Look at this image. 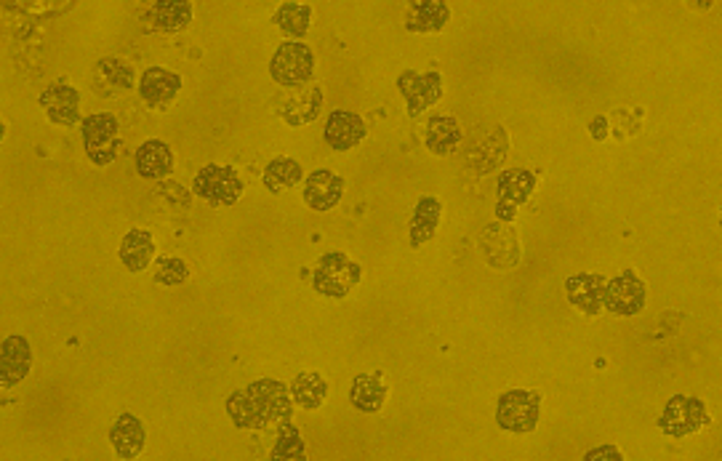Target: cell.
Masks as SVG:
<instances>
[{
    "label": "cell",
    "mask_w": 722,
    "mask_h": 461,
    "mask_svg": "<svg viewBox=\"0 0 722 461\" xmlns=\"http://www.w3.org/2000/svg\"><path fill=\"white\" fill-rule=\"evenodd\" d=\"M134 86V70L123 59H102L94 70V91L99 96H118Z\"/></svg>",
    "instance_id": "d6986e66"
},
{
    "label": "cell",
    "mask_w": 722,
    "mask_h": 461,
    "mask_svg": "<svg viewBox=\"0 0 722 461\" xmlns=\"http://www.w3.org/2000/svg\"><path fill=\"white\" fill-rule=\"evenodd\" d=\"M384 398H387V387L381 384V374H368L358 376L352 382L350 400L352 406L358 411H365V414H376L381 406H384Z\"/></svg>",
    "instance_id": "cb8c5ba5"
},
{
    "label": "cell",
    "mask_w": 722,
    "mask_h": 461,
    "mask_svg": "<svg viewBox=\"0 0 722 461\" xmlns=\"http://www.w3.org/2000/svg\"><path fill=\"white\" fill-rule=\"evenodd\" d=\"M80 96L78 91L67 83H51V86L40 94V104L46 107V115L56 126H78L80 112H78Z\"/></svg>",
    "instance_id": "8fae6325"
},
{
    "label": "cell",
    "mask_w": 722,
    "mask_h": 461,
    "mask_svg": "<svg viewBox=\"0 0 722 461\" xmlns=\"http://www.w3.org/2000/svg\"><path fill=\"white\" fill-rule=\"evenodd\" d=\"M227 414H230V419L240 430L267 427V419H264L262 408H259L256 398L251 395V390H238L235 395H230V398H227Z\"/></svg>",
    "instance_id": "603a6c76"
},
{
    "label": "cell",
    "mask_w": 722,
    "mask_h": 461,
    "mask_svg": "<svg viewBox=\"0 0 722 461\" xmlns=\"http://www.w3.org/2000/svg\"><path fill=\"white\" fill-rule=\"evenodd\" d=\"M568 299L573 307H579L587 315H597L603 310V294H605V280L600 275H573L565 283Z\"/></svg>",
    "instance_id": "ac0fdd59"
},
{
    "label": "cell",
    "mask_w": 722,
    "mask_h": 461,
    "mask_svg": "<svg viewBox=\"0 0 722 461\" xmlns=\"http://www.w3.org/2000/svg\"><path fill=\"white\" fill-rule=\"evenodd\" d=\"M443 80L437 72H427V75H419V72H403L400 80H397V86L403 91L405 102H408V112H411L413 118H419L421 112L432 107V104L440 99L443 94V86H440Z\"/></svg>",
    "instance_id": "ba28073f"
},
{
    "label": "cell",
    "mask_w": 722,
    "mask_h": 461,
    "mask_svg": "<svg viewBox=\"0 0 722 461\" xmlns=\"http://www.w3.org/2000/svg\"><path fill=\"white\" fill-rule=\"evenodd\" d=\"M603 307H608L613 315H637L645 307L643 280L635 278V272H624L611 283H605Z\"/></svg>",
    "instance_id": "52a82bcc"
},
{
    "label": "cell",
    "mask_w": 722,
    "mask_h": 461,
    "mask_svg": "<svg viewBox=\"0 0 722 461\" xmlns=\"http://www.w3.org/2000/svg\"><path fill=\"white\" fill-rule=\"evenodd\" d=\"M296 403L302 408H318L328 395V384L323 376L318 374H299L291 384Z\"/></svg>",
    "instance_id": "83f0119b"
},
{
    "label": "cell",
    "mask_w": 722,
    "mask_h": 461,
    "mask_svg": "<svg viewBox=\"0 0 722 461\" xmlns=\"http://www.w3.org/2000/svg\"><path fill=\"white\" fill-rule=\"evenodd\" d=\"M302 166L291 158H278L272 160L267 171H264V184H267V190L270 192H280V190H291L296 184L302 182Z\"/></svg>",
    "instance_id": "4316f807"
},
{
    "label": "cell",
    "mask_w": 722,
    "mask_h": 461,
    "mask_svg": "<svg viewBox=\"0 0 722 461\" xmlns=\"http://www.w3.org/2000/svg\"><path fill=\"white\" fill-rule=\"evenodd\" d=\"M304 440L299 438V432L288 422H283L278 432V443L272 451V459H304Z\"/></svg>",
    "instance_id": "f546056e"
},
{
    "label": "cell",
    "mask_w": 722,
    "mask_h": 461,
    "mask_svg": "<svg viewBox=\"0 0 722 461\" xmlns=\"http://www.w3.org/2000/svg\"><path fill=\"white\" fill-rule=\"evenodd\" d=\"M451 19L445 0H411L405 11V27L411 32H437Z\"/></svg>",
    "instance_id": "2e32d148"
},
{
    "label": "cell",
    "mask_w": 722,
    "mask_h": 461,
    "mask_svg": "<svg viewBox=\"0 0 722 461\" xmlns=\"http://www.w3.org/2000/svg\"><path fill=\"white\" fill-rule=\"evenodd\" d=\"M707 424V406H704L701 400L683 398V395L669 400L659 419V427L667 432L669 438H685V435H693V432H699L701 427H707Z\"/></svg>",
    "instance_id": "5b68a950"
},
{
    "label": "cell",
    "mask_w": 722,
    "mask_h": 461,
    "mask_svg": "<svg viewBox=\"0 0 722 461\" xmlns=\"http://www.w3.org/2000/svg\"><path fill=\"white\" fill-rule=\"evenodd\" d=\"M310 16H312L310 6H302V3H283V6L275 11V16H272V22L278 24L288 38L302 40L304 35H307V30H310Z\"/></svg>",
    "instance_id": "484cf974"
},
{
    "label": "cell",
    "mask_w": 722,
    "mask_h": 461,
    "mask_svg": "<svg viewBox=\"0 0 722 461\" xmlns=\"http://www.w3.org/2000/svg\"><path fill=\"white\" fill-rule=\"evenodd\" d=\"M603 128H605V120H603V118H600V120H595V123H592V134H595V136H597V139H603V136H605V131H603Z\"/></svg>",
    "instance_id": "d6a6232c"
},
{
    "label": "cell",
    "mask_w": 722,
    "mask_h": 461,
    "mask_svg": "<svg viewBox=\"0 0 722 461\" xmlns=\"http://www.w3.org/2000/svg\"><path fill=\"white\" fill-rule=\"evenodd\" d=\"M533 174L523 171V168H515V171H507V174L499 179V206H496V214L501 219H512L515 216V208L520 203L528 200V195L533 192Z\"/></svg>",
    "instance_id": "5bb4252c"
},
{
    "label": "cell",
    "mask_w": 722,
    "mask_h": 461,
    "mask_svg": "<svg viewBox=\"0 0 722 461\" xmlns=\"http://www.w3.org/2000/svg\"><path fill=\"white\" fill-rule=\"evenodd\" d=\"M248 390H251V395H254L259 408H262L267 424L291 422L294 406H291V395H288L286 384L275 382V379H259V382L251 384Z\"/></svg>",
    "instance_id": "30bf717a"
},
{
    "label": "cell",
    "mask_w": 722,
    "mask_h": 461,
    "mask_svg": "<svg viewBox=\"0 0 722 461\" xmlns=\"http://www.w3.org/2000/svg\"><path fill=\"white\" fill-rule=\"evenodd\" d=\"M83 147L91 163L96 166H110L120 152V126L118 120L99 112L83 120Z\"/></svg>",
    "instance_id": "7a4b0ae2"
},
{
    "label": "cell",
    "mask_w": 722,
    "mask_h": 461,
    "mask_svg": "<svg viewBox=\"0 0 722 461\" xmlns=\"http://www.w3.org/2000/svg\"><path fill=\"white\" fill-rule=\"evenodd\" d=\"M344 195V179L342 176H336L334 171H326V168H320V171H312L307 176V182H304V200H307V206L315 208V211H328V208H334Z\"/></svg>",
    "instance_id": "7c38bea8"
},
{
    "label": "cell",
    "mask_w": 722,
    "mask_h": 461,
    "mask_svg": "<svg viewBox=\"0 0 722 461\" xmlns=\"http://www.w3.org/2000/svg\"><path fill=\"white\" fill-rule=\"evenodd\" d=\"M437 219H440V203H437L435 198H421L419 208H416V216H413L411 222L413 246H421L424 240L435 235Z\"/></svg>",
    "instance_id": "f1b7e54d"
},
{
    "label": "cell",
    "mask_w": 722,
    "mask_h": 461,
    "mask_svg": "<svg viewBox=\"0 0 722 461\" xmlns=\"http://www.w3.org/2000/svg\"><path fill=\"white\" fill-rule=\"evenodd\" d=\"M110 443L120 459H134L144 448V424L131 414L118 416V422L112 424L110 430Z\"/></svg>",
    "instance_id": "44dd1931"
},
{
    "label": "cell",
    "mask_w": 722,
    "mask_h": 461,
    "mask_svg": "<svg viewBox=\"0 0 722 461\" xmlns=\"http://www.w3.org/2000/svg\"><path fill=\"white\" fill-rule=\"evenodd\" d=\"M691 3H693V6H696V8H709V6H712V3H715V0H691Z\"/></svg>",
    "instance_id": "836d02e7"
},
{
    "label": "cell",
    "mask_w": 722,
    "mask_h": 461,
    "mask_svg": "<svg viewBox=\"0 0 722 461\" xmlns=\"http://www.w3.org/2000/svg\"><path fill=\"white\" fill-rule=\"evenodd\" d=\"M187 278H190V270H187V264H184L182 259H176V256H166V259H160L158 262L155 280L163 283V286H176V283H184Z\"/></svg>",
    "instance_id": "4dcf8cb0"
},
{
    "label": "cell",
    "mask_w": 722,
    "mask_h": 461,
    "mask_svg": "<svg viewBox=\"0 0 722 461\" xmlns=\"http://www.w3.org/2000/svg\"><path fill=\"white\" fill-rule=\"evenodd\" d=\"M136 171L144 179H163L174 171V152L166 142L150 139L136 150Z\"/></svg>",
    "instance_id": "ffe728a7"
},
{
    "label": "cell",
    "mask_w": 722,
    "mask_h": 461,
    "mask_svg": "<svg viewBox=\"0 0 722 461\" xmlns=\"http://www.w3.org/2000/svg\"><path fill=\"white\" fill-rule=\"evenodd\" d=\"M597 459L621 461V454H619V451H616V448H613V446H605V448H600V451H589L587 461H597Z\"/></svg>",
    "instance_id": "1f68e13d"
},
{
    "label": "cell",
    "mask_w": 722,
    "mask_h": 461,
    "mask_svg": "<svg viewBox=\"0 0 722 461\" xmlns=\"http://www.w3.org/2000/svg\"><path fill=\"white\" fill-rule=\"evenodd\" d=\"M496 419H499V427L509 432H531L539 424V395L528 390L504 392Z\"/></svg>",
    "instance_id": "8992f818"
},
{
    "label": "cell",
    "mask_w": 722,
    "mask_h": 461,
    "mask_svg": "<svg viewBox=\"0 0 722 461\" xmlns=\"http://www.w3.org/2000/svg\"><path fill=\"white\" fill-rule=\"evenodd\" d=\"M147 22L158 32H179L192 22L190 0H155L147 11Z\"/></svg>",
    "instance_id": "e0dca14e"
},
{
    "label": "cell",
    "mask_w": 722,
    "mask_h": 461,
    "mask_svg": "<svg viewBox=\"0 0 722 461\" xmlns=\"http://www.w3.org/2000/svg\"><path fill=\"white\" fill-rule=\"evenodd\" d=\"M461 144V128L453 118H432L427 123V147L435 155H451Z\"/></svg>",
    "instance_id": "d4e9b609"
},
{
    "label": "cell",
    "mask_w": 722,
    "mask_h": 461,
    "mask_svg": "<svg viewBox=\"0 0 722 461\" xmlns=\"http://www.w3.org/2000/svg\"><path fill=\"white\" fill-rule=\"evenodd\" d=\"M32 350L24 336H8L0 347V387L11 390L30 374Z\"/></svg>",
    "instance_id": "9c48e42d"
},
{
    "label": "cell",
    "mask_w": 722,
    "mask_h": 461,
    "mask_svg": "<svg viewBox=\"0 0 722 461\" xmlns=\"http://www.w3.org/2000/svg\"><path fill=\"white\" fill-rule=\"evenodd\" d=\"M179 88H182V78L176 72H168L163 67H150L142 75L139 94L150 107H166V104L174 102Z\"/></svg>",
    "instance_id": "4fadbf2b"
},
{
    "label": "cell",
    "mask_w": 722,
    "mask_h": 461,
    "mask_svg": "<svg viewBox=\"0 0 722 461\" xmlns=\"http://www.w3.org/2000/svg\"><path fill=\"white\" fill-rule=\"evenodd\" d=\"M363 136L365 123L355 112L336 110L331 112V118L326 120V142L331 144L334 150H350V147H355L358 142H363Z\"/></svg>",
    "instance_id": "9a60e30c"
},
{
    "label": "cell",
    "mask_w": 722,
    "mask_h": 461,
    "mask_svg": "<svg viewBox=\"0 0 722 461\" xmlns=\"http://www.w3.org/2000/svg\"><path fill=\"white\" fill-rule=\"evenodd\" d=\"M360 275H363V270L344 254H326L320 256L318 267H315L312 286H315V291H318L320 296L344 299L352 288L358 286Z\"/></svg>",
    "instance_id": "6da1fadb"
},
{
    "label": "cell",
    "mask_w": 722,
    "mask_h": 461,
    "mask_svg": "<svg viewBox=\"0 0 722 461\" xmlns=\"http://www.w3.org/2000/svg\"><path fill=\"white\" fill-rule=\"evenodd\" d=\"M155 259V240L150 232L144 230H131L120 243V262L126 264L131 272H139L144 267H150Z\"/></svg>",
    "instance_id": "7402d4cb"
},
{
    "label": "cell",
    "mask_w": 722,
    "mask_h": 461,
    "mask_svg": "<svg viewBox=\"0 0 722 461\" xmlns=\"http://www.w3.org/2000/svg\"><path fill=\"white\" fill-rule=\"evenodd\" d=\"M3 136H6V126H3V120H0V142H3Z\"/></svg>",
    "instance_id": "e575fe53"
},
{
    "label": "cell",
    "mask_w": 722,
    "mask_h": 461,
    "mask_svg": "<svg viewBox=\"0 0 722 461\" xmlns=\"http://www.w3.org/2000/svg\"><path fill=\"white\" fill-rule=\"evenodd\" d=\"M312 70H315V56L299 40L283 43L270 62L272 78L286 88H299L302 83H307L312 78Z\"/></svg>",
    "instance_id": "3957f363"
},
{
    "label": "cell",
    "mask_w": 722,
    "mask_h": 461,
    "mask_svg": "<svg viewBox=\"0 0 722 461\" xmlns=\"http://www.w3.org/2000/svg\"><path fill=\"white\" fill-rule=\"evenodd\" d=\"M192 192L206 200V203H211V206H232L243 195V182H240V176L232 168L206 166L200 168L198 176H195Z\"/></svg>",
    "instance_id": "277c9868"
}]
</instances>
